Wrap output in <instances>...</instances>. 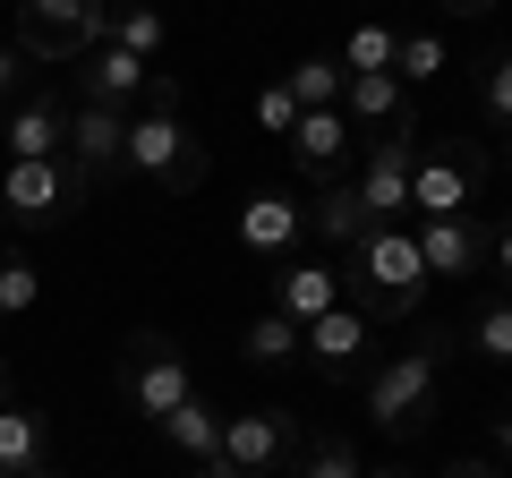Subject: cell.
Here are the masks:
<instances>
[{"mask_svg":"<svg viewBox=\"0 0 512 478\" xmlns=\"http://www.w3.org/2000/svg\"><path fill=\"white\" fill-rule=\"evenodd\" d=\"M60 163H69L86 188H94V180H120V163H128V111H111V103H69Z\"/></svg>","mask_w":512,"mask_h":478,"instance_id":"cell-10","label":"cell"},{"mask_svg":"<svg viewBox=\"0 0 512 478\" xmlns=\"http://www.w3.org/2000/svg\"><path fill=\"white\" fill-rule=\"evenodd\" d=\"M410 163H419V129H384V137H367L359 180H350V188H359V205L376 214V231L410 214Z\"/></svg>","mask_w":512,"mask_h":478,"instance_id":"cell-8","label":"cell"},{"mask_svg":"<svg viewBox=\"0 0 512 478\" xmlns=\"http://www.w3.org/2000/svg\"><path fill=\"white\" fill-rule=\"evenodd\" d=\"M504 163H512V129H504Z\"/></svg>","mask_w":512,"mask_h":478,"instance_id":"cell-42","label":"cell"},{"mask_svg":"<svg viewBox=\"0 0 512 478\" xmlns=\"http://www.w3.org/2000/svg\"><path fill=\"white\" fill-rule=\"evenodd\" d=\"M128 180H146V188H197L205 180V137H188L180 111H128Z\"/></svg>","mask_w":512,"mask_h":478,"instance_id":"cell-3","label":"cell"},{"mask_svg":"<svg viewBox=\"0 0 512 478\" xmlns=\"http://www.w3.org/2000/svg\"><path fill=\"white\" fill-rule=\"evenodd\" d=\"M291 120H299V103H291V86L274 77V86L256 94V129H265V137H291Z\"/></svg>","mask_w":512,"mask_h":478,"instance_id":"cell-31","label":"cell"},{"mask_svg":"<svg viewBox=\"0 0 512 478\" xmlns=\"http://www.w3.org/2000/svg\"><path fill=\"white\" fill-rule=\"evenodd\" d=\"M308 231L333 239V248H359V239L376 231V214L359 205V188H350V180H325V197L308 205Z\"/></svg>","mask_w":512,"mask_h":478,"instance_id":"cell-20","label":"cell"},{"mask_svg":"<svg viewBox=\"0 0 512 478\" xmlns=\"http://www.w3.org/2000/svg\"><path fill=\"white\" fill-rule=\"evenodd\" d=\"M478 103H487V120H504V129H512V52L487 60V77H478Z\"/></svg>","mask_w":512,"mask_h":478,"instance_id":"cell-29","label":"cell"},{"mask_svg":"<svg viewBox=\"0 0 512 478\" xmlns=\"http://www.w3.org/2000/svg\"><path fill=\"white\" fill-rule=\"evenodd\" d=\"M18 77H26V52L0 43V120H9V103H18Z\"/></svg>","mask_w":512,"mask_h":478,"instance_id":"cell-32","label":"cell"},{"mask_svg":"<svg viewBox=\"0 0 512 478\" xmlns=\"http://www.w3.org/2000/svg\"><path fill=\"white\" fill-rule=\"evenodd\" d=\"M282 86H291V103H299V111H342V86H350V77H342V60L308 52L291 77H282Z\"/></svg>","mask_w":512,"mask_h":478,"instance_id":"cell-22","label":"cell"},{"mask_svg":"<svg viewBox=\"0 0 512 478\" xmlns=\"http://www.w3.org/2000/svg\"><path fill=\"white\" fill-rule=\"evenodd\" d=\"M0 402H9V376H0Z\"/></svg>","mask_w":512,"mask_h":478,"instance_id":"cell-43","label":"cell"},{"mask_svg":"<svg viewBox=\"0 0 512 478\" xmlns=\"http://www.w3.org/2000/svg\"><path fill=\"white\" fill-rule=\"evenodd\" d=\"M154 427H163V444H171V453H188L197 470H205V461H222V410L205 402V393H197V402H180L171 419H154Z\"/></svg>","mask_w":512,"mask_h":478,"instance_id":"cell-21","label":"cell"},{"mask_svg":"<svg viewBox=\"0 0 512 478\" xmlns=\"http://www.w3.org/2000/svg\"><path fill=\"white\" fill-rule=\"evenodd\" d=\"M43 461H52V419L26 402H0V478L43 470Z\"/></svg>","mask_w":512,"mask_h":478,"instance_id":"cell-19","label":"cell"},{"mask_svg":"<svg viewBox=\"0 0 512 478\" xmlns=\"http://www.w3.org/2000/svg\"><path fill=\"white\" fill-rule=\"evenodd\" d=\"M86 180L69 163H9L0 171V222H18V231H60L77 214Z\"/></svg>","mask_w":512,"mask_h":478,"instance_id":"cell-7","label":"cell"},{"mask_svg":"<svg viewBox=\"0 0 512 478\" xmlns=\"http://www.w3.org/2000/svg\"><path fill=\"white\" fill-rule=\"evenodd\" d=\"M291 478H367V470H359V444L350 436H316L291 453Z\"/></svg>","mask_w":512,"mask_h":478,"instance_id":"cell-23","label":"cell"},{"mask_svg":"<svg viewBox=\"0 0 512 478\" xmlns=\"http://www.w3.org/2000/svg\"><path fill=\"white\" fill-rule=\"evenodd\" d=\"M111 43L103 0H18V52L26 60H86Z\"/></svg>","mask_w":512,"mask_h":478,"instance_id":"cell-4","label":"cell"},{"mask_svg":"<svg viewBox=\"0 0 512 478\" xmlns=\"http://www.w3.org/2000/svg\"><path fill=\"white\" fill-rule=\"evenodd\" d=\"M436 69H444V43L436 35H402V43H393V77H402V86H427Z\"/></svg>","mask_w":512,"mask_h":478,"instance_id":"cell-27","label":"cell"},{"mask_svg":"<svg viewBox=\"0 0 512 478\" xmlns=\"http://www.w3.org/2000/svg\"><path fill=\"white\" fill-rule=\"evenodd\" d=\"M367 478H419V470H402V461H393V470H367Z\"/></svg>","mask_w":512,"mask_h":478,"instance_id":"cell-38","label":"cell"},{"mask_svg":"<svg viewBox=\"0 0 512 478\" xmlns=\"http://www.w3.org/2000/svg\"><path fill=\"white\" fill-rule=\"evenodd\" d=\"M299 350H308V368L325 376V385H350V376L376 359V316H359L342 299V308H325L316 325H299Z\"/></svg>","mask_w":512,"mask_h":478,"instance_id":"cell-9","label":"cell"},{"mask_svg":"<svg viewBox=\"0 0 512 478\" xmlns=\"http://www.w3.org/2000/svg\"><path fill=\"white\" fill-rule=\"evenodd\" d=\"M444 478H495V461H453Z\"/></svg>","mask_w":512,"mask_h":478,"instance_id":"cell-35","label":"cell"},{"mask_svg":"<svg viewBox=\"0 0 512 478\" xmlns=\"http://www.w3.org/2000/svg\"><path fill=\"white\" fill-rule=\"evenodd\" d=\"M120 393H128V410L171 419L180 402H197V376H188V359H180L171 333H128L120 342Z\"/></svg>","mask_w":512,"mask_h":478,"instance_id":"cell-5","label":"cell"},{"mask_svg":"<svg viewBox=\"0 0 512 478\" xmlns=\"http://www.w3.org/2000/svg\"><path fill=\"white\" fill-rule=\"evenodd\" d=\"M299 239H308V205L291 197V188H256L248 205H239V248H248V257H291Z\"/></svg>","mask_w":512,"mask_h":478,"instance_id":"cell-12","label":"cell"},{"mask_svg":"<svg viewBox=\"0 0 512 478\" xmlns=\"http://www.w3.org/2000/svg\"><path fill=\"white\" fill-rule=\"evenodd\" d=\"M325 308H342V265H299V257H282V265H274V316L316 325Z\"/></svg>","mask_w":512,"mask_h":478,"instance_id":"cell-17","label":"cell"},{"mask_svg":"<svg viewBox=\"0 0 512 478\" xmlns=\"http://www.w3.org/2000/svg\"><path fill=\"white\" fill-rule=\"evenodd\" d=\"M154 86V60L120 52V43H103V52H86V69H77V103H111V111H137Z\"/></svg>","mask_w":512,"mask_h":478,"instance_id":"cell-15","label":"cell"},{"mask_svg":"<svg viewBox=\"0 0 512 478\" xmlns=\"http://www.w3.org/2000/svg\"><path fill=\"white\" fill-rule=\"evenodd\" d=\"M137 111H180V77L154 69V86H146V103H137Z\"/></svg>","mask_w":512,"mask_h":478,"instance_id":"cell-33","label":"cell"},{"mask_svg":"<svg viewBox=\"0 0 512 478\" xmlns=\"http://www.w3.org/2000/svg\"><path fill=\"white\" fill-rule=\"evenodd\" d=\"M239 350H248L256 368H282V359H299V325H291V316H274V308H265V316H256L248 333H239Z\"/></svg>","mask_w":512,"mask_h":478,"instance_id":"cell-24","label":"cell"},{"mask_svg":"<svg viewBox=\"0 0 512 478\" xmlns=\"http://www.w3.org/2000/svg\"><path fill=\"white\" fill-rule=\"evenodd\" d=\"M197 478H256V470H231V461H205Z\"/></svg>","mask_w":512,"mask_h":478,"instance_id":"cell-37","label":"cell"},{"mask_svg":"<svg viewBox=\"0 0 512 478\" xmlns=\"http://www.w3.org/2000/svg\"><path fill=\"white\" fill-rule=\"evenodd\" d=\"M18 478H69V470H52V461H43V470H18Z\"/></svg>","mask_w":512,"mask_h":478,"instance_id":"cell-39","label":"cell"},{"mask_svg":"<svg viewBox=\"0 0 512 478\" xmlns=\"http://www.w3.org/2000/svg\"><path fill=\"white\" fill-rule=\"evenodd\" d=\"M291 163H299V180H342V163H350V120L342 111H299L291 120Z\"/></svg>","mask_w":512,"mask_h":478,"instance_id":"cell-16","label":"cell"},{"mask_svg":"<svg viewBox=\"0 0 512 478\" xmlns=\"http://www.w3.org/2000/svg\"><path fill=\"white\" fill-rule=\"evenodd\" d=\"M453 342H461L453 325H427V342H410L402 359L367 368V419H376L384 436H419V427L436 419V368L453 359Z\"/></svg>","mask_w":512,"mask_h":478,"instance_id":"cell-2","label":"cell"},{"mask_svg":"<svg viewBox=\"0 0 512 478\" xmlns=\"http://www.w3.org/2000/svg\"><path fill=\"white\" fill-rule=\"evenodd\" d=\"M470 342L487 350V359H512V299H504V308H478V325H470Z\"/></svg>","mask_w":512,"mask_h":478,"instance_id":"cell-30","label":"cell"},{"mask_svg":"<svg viewBox=\"0 0 512 478\" xmlns=\"http://www.w3.org/2000/svg\"><path fill=\"white\" fill-rule=\"evenodd\" d=\"M35 299H43V274L26 257H0V316H26Z\"/></svg>","mask_w":512,"mask_h":478,"instance_id":"cell-28","label":"cell"},{"mask_svg":"<svg viewBox=\"0 0 512 478\" xmlns=\"http://www.w3.org/2000/svg\"><path fill=\"white\" fill-rule=\"evenodd\" d=\"M103 9H111V18H120V9H146V0H103Z\"/></svg>","mask_w":512,"mask_h":478,"instance_id":"cell-40","label":"cell"},{"mask_svg":"<svg viewBox=\"0 0 512 478\" xmlns=\"http://www.w3.org/2000/svg\"><path fill=\"white\" fill-rule=\"evenodd\" d=\"M342 282H359V316L402 325V316H419V299H427V257H419V239H410L402 222H384V231H367L359 248H350Z\"/></svg>","mask_w":512,"mask_h":478,"instance_id":"cell-1","label":"cell"},{"mask_svg":"<svg viewBox=\"0 0 512 478\" xmlns=\"http://www.w3.org/2000/svg\"><path fill=\"white\" fill-rule=\"evenodd\" d=\"M478 188H487V154L470 146V137H444V146H419V163H410V205H419L427 222L444 214H470Z\"/></svg>","mask_w":512,"mask_h":478,"instance_id":"cell-6","label":"cell"},{"mask_svg":"<svg viewBox=\"0 0 512 478\" xmlns=\"http://www.w3.org/2000/svg\"><path fill=\"white\" fill-rule=\"evenodd\" d=\"M410 239H419L427 274H444V282L487 274V248H495V231H487L478 214H444V222H427V231H410Z\"/></svg>","mask_w":512,"mask_h":478,"instance_id":"cell-13","label":"cell"},{"mask_svg":"<svg viewBox=\"0 0 512 478\" xmlns=\"http://www.w3.org/2000/svg\"><path fill=\"white\" fill-rule=\"evenodd\" d=\"M487 265H495V274H504V291H512V222H504V231H495V248H487Z\"/></svg>","mask_w":512,"mask_h":478,"instance_id":"cell-34","label":"cell"},{"mask_svg":"<svg viewBox=\"0 0 512 478\" xmlns=\"http://www.w3.org/2000/svg\"><path fill=\"white\" fill-rule=\"evenodd\" d=\"M444 9H453V18H487L495 0H444Z\"/></svg>","mask_w":512,"mask_h":478,"instance_id":"cell-36","label":"cell"},{"mask_svg":"<svg viewBox=\"0 0 512 478\" xmlns=\"http://www.w3.org/2000/svg\"><path fill=\"white\" fill-rule=\"evenodd\" d=\"M291 453H299V419L291 410L256 402V410H239V419H222V461H231V470L274 478V470H291Z\"/></svg>","mask_w":512,"mask_h":478,"instance_id":"cell-11","label":"cell"},{"mask_svg":"<svg viewBox=\"0 0 512 478\" xmlns=\"http://www.w3.org/2000/svg\"><path fill=\"white\" fill-rule=\"evenodd\" d=\"M342 120H350V129H410V86H402V77H393V69H367V77H350V86H342Z\"/></svg>","mask_w":512,"mask_h":478,"instance_id":"cell-18","label":"cell"},{"mask_svg":"<svg viewBox=\"0 0 512 478\" xmlns=\"http://www.w3.org/2000/svg\"><path fill=\"white\" fill-rule=\"evenodd\" d=\"M163 9H120V18H111V43H120V52H137V60H154L163 52Z\"/></svg>","mask_w":512,"mask_h":478,"instance_id":"cell-26","label":"cell"},{"mask_svg":"<svg viewBox=\"0 0 512 478\" xmlns=\"http://www.w3.org/2000/svg\"><path fill=\"white\" fill-rule=\"evenodd\" d=\"M504 461H512V419H504Z\"/></svg>","mask_w":512,"mask_h":478,"instance_id":"cell-41","label":"cell"},{"mask_svg":"<svg viewBox=\"0 0 512 478\" xmlns=\"http://www.w3.org/2000/svg\"><path fill=\"white\" fill-rule=\"evenodd\" d=\"M60 137H69V103H60V94H26V103H9V120H0L9 163H60Z\"/></svg>","mask_w":512,"mask_h":478,"instance_id":"cell-14","label":"cell"},{"mask_svg":"<svg viewBox=\"0 0 512 478\" xmlns=\"http://www.w3.org/2000/svg\"><path fill=\"white\" fill-rule=\"evenodd\" d=\"M393 43H402V35H393V26H376V18H367V26H350V43H342V77L393 69Z\"/></svg>","mask_w":512,"mask_h":478,"instance_id":"cell-25","label":"cell"}]
</instances>
